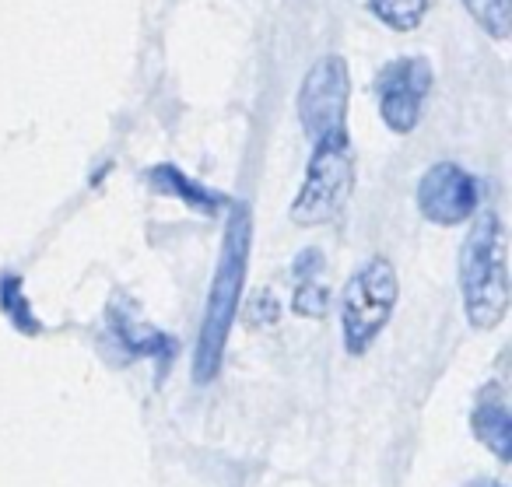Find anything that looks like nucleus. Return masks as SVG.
<instances>
[{"mask_svg":"<svg viewBox=\"0 0 512 487\" xmlns=\"http://www.w3.org/2000/svg\"><path fill=\"white\" fill-rule=\"evenodd\" d=\"M348 95H351V78L344 57L330 53V57L316 60L309 67L306 81L299 88V123L306 130L309 141L334 134V130L348 127Z\"/></svg>","mask_w":512,"mask_h":487,"instance_id":"39448f33","label":"nucleus"},{"mask_svg":"<svg viewBox=\"0 0 512 487\" xmlns=\"http://www.w3.org/2000/svg\"><path fill=\"white\" fill-rule=\"evenodd\" d=\"M397 270L386 256L365 260L348 277L341 295V337L348 354H365L397 309Z\"/></svg>","mask_w":512,"mask_h":487,"instance_id":"20e7f679","label":"nucleus"},{"mask_svg":"<svg viewBox=\"0 0 512 487\" xmlns=\"http://www.w3.org/2000/svg\"><path fill=\"white\" fill-rule=\"evenodd\" d=\"M379 99V116L393 134H411L421 123L425 102L432 95V67L425 57L390 60L372 81Z\"/></svg>","mask_w":512,"mask_h":487,"instance_id":"423d86ee","label":"nucleus"},{"mask_svg":"<svg viewBox=\"0 0 512 487\" xmlns=\"http://www.w3.org/2000/svg\"><path fill=\"white\" fill-rule=\"evenodd\" d=\"M292 309L306 319H313V316L320 319L323 312L330 309V288H327V281H323V274L299 281V288H295V295H292Z\"/></svg>","mask_w":512,"mask_h":487,"instance_id":"4468645a","label":"nucleus"},{"mask_svg":"<svg viewBox=\"0 0 512 487\" xmlns=\"http://www.w3.org/2000/svg\"><path fill=\"white\" fill-rule=\"evenodd\" d=\"M355 186V155H351L348 127L313 141L306 179L292 204L295 225H327L344 211Z\"/></svg>","mask_w":512,"mask_h":487,"instance_id":"7ed1b4c3","label":"nucleus"},{"mask_svg":"<svg viewBox=\"0 0 512 487\" xmlns=\"http://www.w3.org/2000/svg\"><path fill=\"white\" fill-rule=\"evenodd\" d=\"M148 183L155 186L158 193H169V197H179L186 207H193V211H200V214H214L221 204H225V197H221V193L207 190L204 183L190 179L183 169H176V165H169V162L155 165V169L148 172Z\"/></svg>","mask_w":512,"mask_h":487,"instance_id":"1a4fd4ad","label":"nucleus"},{"mask_svg":"<svg viewBox=\"0 0 512 487\" xmlns=\"http://www.w3.org/2000/svg\"><path fill=\"white\" fill-rule=\"evenodd\" d=\"M470 487H502V484H491V480H477V484H470Z\"/></svg>","mask_w":512,"mask_h":487,"instance_id":"dca6fc26","label":"nucleus"},{"mask_svg":"<svg viewBox=\"0 0 512 487\" xmlns=\"http://www.w3.org/2000/svg\"><path fill=\"white\" fill-rule=\"evenodd\" d=\"M509 249L495 211H477L460 249L463 309L474 330H495L509 312Z\"/></svg>","mask_w":512,"mask_h":487,"instance_id":"f03ea898","label":"nucleus"},{"mask_svg":"<svg viewBox=\"0 0 512 487\" xmlns=\"http://www.w3.org/2000/svg\"><path fill=\"white\" fill-rule=\"evenodd\" d=\"M463 8L470 11V18H474L491 39H509L512 0H463Z\"/></svg>","mask_w":512,"mask_h":487,"instance_id":"f8f14e48","label":"nucleus"},{"mask_svg":"<svg viewBox=\"0 0 512 487\" xmlns=\"http://www.w3.org/2000/svg\"><path fill=\"white\" fill-rule=\"evenodd\" d=\"M474 435L481 438L498 459L512 456V414H509V403H505V396L498 386H488L481 393V400H477Z\"/></svg>","mask_w":512,"mask_h":487,"instance_id":"6e6552de","label":"nucleus"},{"mask_svg":"<svg viewBox=\"0 0 512 487\" xmlns=\"http://www.w3.org/2000/svg\"><path fill=\"white\" fill-rule=\"evenodd\" d=\"M113 326H116V333H120L123 344H130L137 354H158L169 347V340H165L151 323H144V319L137 316V309L113 312Z\"/></svg>","mask_w":512,"mask_h":487,"instance_id":"9d476101","label":"nucleus"},{"mask_svg":"<svg viewBox=\"0 0 512 487\" xmlns=\"http://www.w3.org/2000/svg\"><path fill=\"white\" fill-rule=\"evenodd\" d=\"M369 11L393 32H414L425 22L428 0H369Z\"/></svg>","mask_w":512,"mask_h":487,"instance_id":"9b49d317","label":"nucleus"},{"mask_svg":"<svg viewBox=\"0 0 512 487\" xmlns=\"http://www.w3.org/2000/svg\"><path fill=\"white\" fill-rule=\"evenodd\" d=\"M0 309L8 312V319L25 333H39V323L29 309V298L22 291V281L15 274H4L0 277Z\"/></svg>","mask_w":512,"mask_h":487,"instance_id":"ddd939ff","label":"nucleus"},{"mask_svg":"<svg viewBox=\"0 0 512 487\" xmlns=\"http://www.w3.org/2000/svg\"><path fill=\"white\" fill-rule=\"evenodd\" d=\"M292 274L299 277V281H306V277H320L323 274V253L320 249H302L292 263Z\"/></svg>","mask_w":512,"mask_h":487,"instance_id":"2eb2a0df","label":"nucleus"},{"mask_svg":"<svg viewBox=\"0 0 512 487\" xmlns=\"http://www.w3.org/2000/svg\"><path fill=\"white\" fill-rule=\"evenodd\" d=\"M249 242H253L249 207L232 204L225 239H221L218 267H214L211 291H207L204 319H200L197 354H193V379L197 382H211L221 368V358H225L228 333H232L235 312H239V298H242V284H246Z\"/></svg>","mask_w":512,"mask_h":487,"instance_id":"f257e3e1","label":"nucleus"},{"mask_svg":"<svg viewBox=\"0 0 512 487\" xmlns=\"http://www.w3.org/2000/svg\"><path fill=\"white\" fill-rule=\"evenodd\" d=\"M481 207V183L456 162H435L418 183V211L432 225L453 228Z\"/></svg>","mask_w":512,"mask_h":487,"instance_id":"0eeeda50","label":"nucleus"}]
</instances>
